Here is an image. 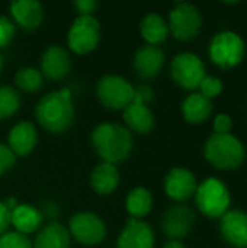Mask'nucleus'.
Instances as JSON below:
<instances>
[{"label": "nucleus", "mask_w": 247, "mask_h": 248, "mask_svg": "<svg viewBox=\"0 0 247 248\" xmlns=\"http://www.w3.org/2000/svg\"><path fill=\"white\" fill-rule=\"evenodd\" d=\"M92 144L103 163L115 164L130 157L132 150V135L124 125L105 122L95 128Z\"/></svg>", "instance_id": "f257e3e1"}, {"label": "nucleus", "mask_w": 247, "mask_h": 248, "mask_svg": "<svg viewBox=\"0 0 247 248\" xmlns=\"http://www.w3.org/2000/svg\"><path fill=\"white\" fill-rule=\"evenodd\" d=\"M39 125L49 132H64L74 121V106L71 102V92L61 89L45 94L35 109Z\"/></svg>", "instance_id": "f03ea898"}, {"label": "nucleus", "mask_w": 247, "mask_h": 248, "mask_svg": "<svg viewBox=\"0 0 247 248\" xmlns=\"http://www.w3.org/2000/svg\"><path fill=\"white\" fill-rule=\"evenodd\" d=\"M204 155L218 170H236L246 160V148L233 134H213L204 145Z\"/></svg>", "instance_id": "7ed1b4c3"}, {"label": "nucleus", "mask_w": 247, "mask_h": 248, "mask_svg": "<svg viewBox=\"0 0 247 248\" xmlns=\"http://www.w3.org/2000/svg\"><path fill=\"white\" fill-rule=\"evenodd\" d=\"M246 54V45L243 38L234 31L217 32L208 46V55L211 61L223 70H231L237 67Z\"/></svg>", "instance_id": "20e7f679"}, {"label": "nucleus", "mask_w": 247, "mask_h": 248, "mask_svg": "<svg viewBox=\"0 0 247 248\" xmlns=\"http://www.w3.org/2000/svg\"><path fill=\"white\" fill-rule=\"evenodd\" d=\"M195 203L201 214L208 218H221L231 205V195L226 183L210 177L204 180L195 192Z\"/></svg>", "instance_id": "39448f33"}, {"label": "nucleus", "mask_w": 247, "mask_h": 248, "mask_svg": "<svg viewBox=\"0 0 247 248\" xmlns=\"http://www.w3.org/2000/svg\"><path fill=\"white\" fill-rule=\"evenodd\" d=\"M169 32L178 41L194 39L202 28V13L192 3H178L169 13Z\"/></svg>", "instance_id": "423d86ee"}, {"label": "nucleus", "mask_w": 247, "mask_h": 248, "mask_svg": "<svg viewBox=\"0 0 247 248\" xmlns=\"http://www.w3.org/2000/svg\"><path fill=\"white\" fill-rule=\"evenodd\" d=\"M100 39V25L95 16H79L70 26L67 42L71 51L84 55L92 52Z\"/></svg>", "instance_id": "0eeeda50"}, {"label": "nucleus", "mask_w": 247, "mask_h": 248, "mask_svg": "<svg viewBox=\"0 0 247 248\" xmlns=\"http://www.w3.org/2000/svg\"><path fill=\"white\" fill-rule=\"evenodd\" d=\"M170 73L175 83L186 90L198 89L207 76L202 60L192 52L178 54L170 64Z\"/></svg>", "instance_id": "6e6552de"}, {"label": "nucleus", "mask_w": 247, "mask_h": 248, "mask_svg": "<svg viewBox=\"0 0 247 248\" xmlns=\"http://www.w3.org/2000/svg\"><path fill=\"white\" fill-rule=\"evenodd\" d=\"M98 97L105 108L119 110L132 102L134 87L121 76H105L98 83Z\"/></svg>", "instance_id": "1a4fd4ad"}, {"label": "nucleus", "mask_w": 247, "mask_h": 248, "mask_svg": "<svg viewBox=\"0 0 247 248\" xmlns=\"http://www.w3.org/2000/svg\"><path fill=\"white\" fill-rule=\"evenodd\" d=\"M70 232L79 243L84 246H96L103 241L106 227L98 215L92 212H82L71 218Z\"/></svg>", "instance_id": "9d476101"}, {"label": "nucleus", "mask_w": 247, "mask_h": 248, "mask_svg": "<svg viewBox=\"0 0 247 248\" xmlns=\"http://www.w3.org/2000/svg\"><path fill=\"white\" fill-rule=\"evenodd\" d=\"M195 214L186 205H175L170 206L162 218L163 232L170 240H181L189 235L195 225Z\"/></svg>", "instance_id": "9b49d317"}, {"label": "nucleus", "mask_w": 247, "mask_h": 248, "mask_svg": "<svg viewBox=\"0 0 247 248\" xmlns=\"http://www.w3.org/2000/svg\"><path fill=\"white\" fill-rule=\"evenodd\" d=\"M223 240L234 248H247V212L229 209L218 224Z\"/></svg>", "instance_id": "f8f14e48"}, {"label": "nucleus", "mask_w": 247, "mask_h": 248, "mask_svg": "<svg viewBox=\"0 0 247 248\" xmlns=\"http://www.w3.org/2000/svg\"><path fill=\"white\" fill-rule=\"evenodd\" d=\"M197 179L194 173L183 167L172 169L165 177V192L176 202L189 201L197 192Z\"/></svg>", "instance_id": "ddd939ff"}, {"label": "nucleus", "mask_w": 247, "mask_h": 248, "mask_svg": "<svg viewBox=\"0 0 247 248\" xmlns=\"http://www.w3.org/2000/svg\"><path fill=\"white\" fill-rule=\"evenodd\" d=\"M154 232L151 227L140 219H130L122 230L116 248H153Z\"/></svg>", "instance_id": "4468645a"}, {"label": "nucleus", "mask_w": 247, "mask_h": 248, "mask_svg": "<svg viewBox=\"0 0 247 248\" xmlns=\"http://www.w3.org/2000/svg\"><path fill=\"white\" fill-rule=\"evenodd\" d=\"M71 68V61L68 52L60 45L48 46L41 58V70L49 80L64 78Z\"/></svg>", "instance_id": "2eb2a0df"}, {"label": "nucleus", "mask_w": 247, "mask_h": 248, "mask_svg": "<svg viewBox=\"0 0 247 248\" xmlns=\"http://www.w3.org/2000/svg\"><path fill=\"white\" fill-rule=\"evenodd\" d=\"M165 64V52L160 46L156 45H144L141 46L134 57V68L135 73L143 78L156 77Z\"/></svg>", "instance_id": "dca6fc26"}, {"label": "nucleus", "mask_w": 247, "mask_h": 248, "mask_svg": "<svg viewBox=\"0 0 247 248\" xmlns=\"http://www.w3.org/2000/svg\"><path fill=\"white\" fill-rule=\"evenodd\" d=\"M9 148L15 155H28L38 142L36 129L31 122H19L9 132Z\"/></svg>", "instance_id": "f3484780"}, {"label": "nucleus", "mask_w": 247, "mask_h": 248, "mask_svg": "<svg viewBox=\"0 0 247 248\" xmlns=\"http://www.w3.org/2000/svg\"><path fill=\"white\" fill-rule=\"evenodd\" d=\"M10 13L13 15L16 23H19L25 31L36 29L44 17L42 4L36 0H17L10 4Z\"/></svg>", "instance_id": "a211bd4d"}, {"label": "nucleus", "mask_w": 247, "mask_h": 248, "mask_svg": "<svg viewBox=\"0 0 247 248\" xmlns=\"http://www.w3.org/2000/svg\"><path fill=\"white\" fill-rule=\"evenodd\" d=\"M213 113V102L201 93H191L182 102V115L186 122L198 125L205 122Z\"/></svg>", "instance_id": "6ab92c4d"}, {"label": "nucleus", "mask_w": 247, "mask_h": 248, "mask_svg": "<svg viewBox=\"0 0 247 248\" xmlns=\"http://www.w3.org/2000/svg\"><path fill=\"white\" fill-rule=\"evenodd\" d=\"M127 126L138 134H147L154 128V116L148 106L131 102L124 108L122 115Z\"/></svg>", "instance_id": "aec40b11"}, {"label": "nucleus", "mask_w": 247, "mask_h": 248, "mask_svg": "<svg viewBox=\"0 0 247 248\" xmlns=\"http://www.w3.org/2000/svg\"><path fill=\"white\" fill-rule=\"evenodd\" d=\"M119 183V173L115 164L100 163L96 166L90 174V186L99 195L112 193Z\"/></svg>", "instance_id": "412c9836"}, {"label": "nucleus", "mask_w": 247, "mask_h": 248, "mask_svg": "<svg viewBox=\"0 0 247 248\" xmlns=\"http://www.w3.org/2000/svg\"><path fill=\"white\" fill-rule=\"evenodd\" d=\"M42 222L41 212L31 205H17L10 212V224L16 228V232L32 234Z\"/></svg>", "instance_id": "4be33fe9"}, {"label": "nucleus", "mask_w": 247, "mask_h": 248, "mask_svg": "<svg viewBox=\"0 0 247 248\" xmlns=\"http://www.w3.org/2000/svg\"><path fill=\"white\" fill-rule=\"evenodd\" d=\"M140 32L148 45H159L165 42L169 36L167 22L157 13H148L143 17L140 23Z\"/></svg>", "instance_id": "5701e85b"}, {"label": "nucleus", "mask_w": 247, "mask_h": 248, "mask_svg": "<svg viewBox=\"0 0 247 248\" xmlns=\"http://www.w3.org/2000/svg\"><path fill=\"white\" fill-rule=\"evenodd\" d=\"M33 248H70V232L61 224L52 222L38 234Z\"/></svg>", "instance_id": "b1692460"}, {"label": "nucleus", "mask_w": 247, "mask_h": 248, "mask_svg": "<svg viewBox=\"0 0 247 248\" xmlns=\"http://www.w3.org/2000/svg\"><path fill=\"white\" fill-rule=\"evenodd\" d=\"M153 205V198L151 193L146 189V187H135L132 189L125 201V206L128 214L134 218V219H141L144 218Z\"/></svg>", "instance_id": "393cba45"}, {"label": "nucleus", "mask_w": 247, "mask_h": 248, "mask_svg": "<svg viewBox=\"0 0 247 248\" xmlns=\"http://www.w3.org/2000/svg\"><path fill=\"white\" fill-rule=\"evenodd\" d=\"M16 86L26 93L38 92L42 86V74L33 67H23L15 76Z\"/></svg>", "instance_id": "a878e982"}, {"label": "nucleus", "mask_w": 247, "mask_h": 248, "mask_svg": "<svg viewBox=\"0 0 247 248\" xmlns=\"http://www.w3.org/2000/svg\"><path fill=\"white\" fill-rule=\"evenodd\" d=\"M20 106V97L19 93L10 87V86H1L0 87V119H7Z\"/></svg>", "instance_id": "bb28decb"}, {"label": "nucleus", "mask_w": 247, "mask_h": 248, "mask_svg": "<svg viewBox=\"0 0 247 248\" xmlns=\"http://www.w3.org/2000/svg\"><path fill=\"white\" fill-rule=\"evenodd\" d=\"M223 81L215 77V76H205L204 80L201 81L199 84V90H201V94L205 96L207 99H214L217 96H220L223 93Z\"/></svg>", "instance_id": "cd10ccee"}, {"label": "nucleus", "mask_w": 247, "mask_h": 248, "mask_svg": "<svg viewBox=\"0 0 247 248\" xmlns=\"http://www.w3.org/2000/svg\"><path fill=\"white\" fill-rule=\"evenodd\" d=\"M0 248H33V246L20 232H4L0 237Z\"/></svg>", "instance_id": "c85d7f7f"}, {"label": "nucleus", "mask_w": 247, "mask_h": 248, "mask_svg": "<svg viewBox=\"0 0 247 248\" xmlns=\"http://www.w3.org/2000/svg\"><path fill=\"white\" fill-rule=\"evenodd\" d=\"M15 36V25L13 22L6 17L0 16V48L7 46Z\"/></svg>", "instance_id": "c756f323"}, {"label": "nucleus", "mask_w": 247, "mask_h": 248, "mask_svg": "<svg viewBox=\"0 0 247 248\" xmlns=\"http://www.w3.org/2000/svg\"><path fill=\"white\" fill-rule=\"evenodd\" d=\"M213 126H214V134H231L233 129V119L230 118L229 113H217L214 121H213Z\"/></svg>", "instance_id": "7c9ffc66"}, {"label": "nucleus", "mask_w": 247, "mask_h": 248, "mask_svg": "<svg viewBox=\"0 0 247 248\" xmlns=\"http://www.w3.org/2000/svg\"><path fill=\"white\" fill-rule=\"evenodd\" d=\"M16 163V155L7 145L0 144V177Z\"/></svg>", "instance_id": "2f4dec72"}, {"label": "nucleus", "mask_w": 247, "mask_h": 248, "mask_svg": "<svg viewBox=\"0 0 247 248\" xmlns=\"http://www.w3.org/2000/svg\"><path fill=\"white\" fill-rule=\"evenodd\" d=\"M154 99V92L150 86H138L137 89H134V97L132 102L134 103H140V105H148L150 102H153Z\"/></svg>", "instance_id": "473e14b6"}, {"label": "nucleus", "mask_w": 247, "mask_h": 248, "mask_svg": "<svg viewBox=\"0 0 247 248\" xmlns=\"http://www.w3.org/2000/svg\"><path fill=\"white\" fill-rule=\"evenodd\" d=\"M74 6H76L77 12L80 13V16H92V13L98 7V1H95V0H77V1H74Z\"/></svg>", "instance_id": "72a5a7b5"}, {"label": "nucleus", "mask_w": 247, "mask_h": 248, "mask_svg": "<svg viewBox=\"0 0 247 248\" xmlns=\"http://www.w3.org/2000/svg\"><path fill=\"white\" fill-rule=\"evenodd\" d=\"M10 225V211L6 208L4 202H0V235H3Z\"/></svg>", "instance_id": "f704fd0d"}, {"label": "nucleus", "mask_w": 247, "mask_h": 248, "mask_svg": "<svg viewBox=\"0 0 247 248\" xmlns=\"http://www.w3.org/2000/svg\"><path fill=\"white\" fill-rule=\"evenodd\" d=\"M163 248H186L185 247V244H182L181 241H178V240H169L166 244H165V247Z\"/></svg>", "instance_id": "c9c22d12"}, {"label": "nucleus", "mask_w": 247, "mask_h": 248, "mask_svg": "<svg viewBox=\"0 0 247 248\" xmlns=\"http://www.w3.org/2000/svg\"><path fill=\"white\" fill-rule=\"evenodd\" d=\"M1 67H3V60H1V55H0V71H1Z\"/></svg>", "instance_id": "e433bc0d"}, {"label": "nucleus", "mask_w": 247, "mask_h": 248, "mask_svg": "<svg viewBox=\"0 0 247 248\" xmlns=\"http://www.w3.org/2000/svg\"><path fill=\"white\" fill-rule=\"evenodd\" d=\"M246 116H247V110H246Z\"/></svg>", "instance_id": "4c0bfd02"}]
</instances>
